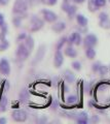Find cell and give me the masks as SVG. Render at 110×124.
<instances>
[{
	"label": "cell",
	"instance_id": "cell-1",
	"mask_svg": "<svg viewBox=\"0 0 110 124\" xmlns=\"http://www.w3.org/2000/svg\"><path fill=\"white\" fill-rule=\"evenodd\" d=\"M28 3L26 0H16L13 6V13L17 16H22L28 10Z\"/></svg>",
	"mask_w": 110,
	"mask_h": 124
},
{
	"label": "cell",
	"instance_id": "cell-2",
	"mask_svg": "<svg viewBox=\"0 0 110 124\" xmlns=\"http://www.w3.org/2000/svg\"><path fill=\"white\" fill-rule=\"evenodd\" d=\"M44 26V21L37 16H32L30 18V31L31 32H37L43 28Z\"/></svg>",
	"mask_w": 110,
	"mask_h": 124
},
{
	"label": "cell",
	"instance_id": "cell-3",
	"mask_svg": "<svg viewBox=\"0 0 110 124\" xmlns=\"http://www.w3.org/2000/svg\"><path fill=\"white\" fill-rule=\"evenodd\" d=\"M30 54H31V52L27 49V46L24 45V42H23V44H20L18 46L17 51H16V57H17V59L19 61L27 60L29 58V56H30Z\"/></svg>",
	"mask_w": 110,
	"mask_h": 124
},
{
	"label": "cell",
	"instance_id": "cell-4",
	"mask_svg": "<svg viewBox=\"0 0 110 124\" xmlns=\"http://www.w3.org/2000/svg\"><path fill=\"white\" fill-rule=\"evenodd\" d=\"M82 44V37H81V34L80 32L78 31H74L72 32L69 36L67 38V45L68 46H80Z\"/></svg>",
	"mask_w": 110,
	"mask_h": 124
},
{
	"label": "cell",
	"instance_id": "cell-5",
	"mask_svg": "<svg viewBox=\"0 0 110 124\" xmlns=\"http://www.w3.org/2000/svg\"><path fill=\"white\" fill-rule=\"evenodd\" d=\"M41 15H42V19L44 22H47V23H55L56 21H58V15H57L55 11L50 10V9H46V8H43L40 10Z\"/></svg>",
	"mask_w": 110,
	"mask_h": 124
},
{
	"label": "cell",
	"instance_id": "cell-6",
	"mask_svg": "<svg viewBox=\"0 0 110 124\" xmlns=\"http://www.w3.org/2000/svg\"><path fill=\"white\" fill-rule=\"evenodd\" d=\"M11 118L16 122H25L28 119V114L25 110L22 108H17V110L13 111L11 113Z\"/></svg>",
	"mask_w": 110,
	"mask_h": 124
},
{
	"label": "cell",
	"instance_id": "cell-7",
	"mask_svg": "<svg viewBox=\"0 0 110 124\" xmlns=\"http://www.w3.org/2000/svg\"><path fill=\"white\" fill-rule=\"evenodd\" d=\"M61 8L64 13H66L69 18L75 17V15L77 13V6L76 4H71L70 2H63L61 5Z\"/></svg>",
	"mask_w": 110,
	"mask_h": 124
},
{
	"label": "cell",
	"instance_id": "cell-8",
	"mask_svg": "<svg viewBox=\"0 0 110 124\" xmlns=\"http://www.w3.org/2000/svg\"><path fill=\"white\" fill-rule=\"evenodd\" d=\"M82 44L84 48H95L98 44V37L94 33H89L82 39Z\"/></svg>",
	"mask_w": 110,
	"mask_h": 124
},
{
	"label": "cell",
	"instance_id": "cell-9",
	"mask_svg": "<svg viewBox=\"0 0 110 124\" xmlns=\"http://www.w3.org/2000/svg\"><path fill=\"white\" fill-rule=\"evenodd\" d=\"M98 18H99V26L101 28H103L105 30L110 29V19H109V16L107 15V13L102 11V13L99 14Z\"/></svg>",
	"mask_w": 110,
	"mask_h": 124
},
{
	"label": "cell",
	"instance_id": "cell-10",
	"mask_svg": "<svg viewBox=\"0 0 110 124\" xmlns=\"http://www.w3.org/2000/svg\"><path fill=\"white\" fill-rule=\"evenodd\" d=\"M64 63V53L62 50H56L54 55V66L56 68H60Z\"/></svg>",
	"mask_w": 110,
	"mask_h": 124
},
{
	"label": "cell",
	"instance_id": "cell-11",
	"mask_svg": "<svg viewBox=\"0 0 110 124\" xmlns=\"http://www.w3.org/2000/svg\"><path fill=\"white\" fill-rule=\"evenodd\" d=\"M0 73L3 76H8L10 73V64L6 58L0 59Z\"/></svg>",
	"mask_w": 110,
	"mask_h": 124
},
{
	"label": "cell",
	"instance_id": "cell-12",
	"mask_svg": "<svg viewBox=\"0 0 110 124\" xmlns=\"http://www.w3.org/2000/svg\"><path fill=\"white\" fill-rule=\"evenodd\" d=\"M66 29V23L63 21H56L55 23H52V30L56 33H61Z\"/></svg>",
	"mask_w": 110,
	"mask_h": 124
},
{
	"label": "cell",
	"instance_id": "cell-13",
	"mask_svg": "<svg viewBox=\"0 0 110 124\" xmlns=\"http://www.w3.org/2000/svg\"><path fill=\"white\" fill-rule=\"evenodd\" d=\"M64 56H67L69 58H75L77 56V51L75 50L74 46H64Z\"/></svg>",
	"mask_w": 110,
	"mask_h": 124
},
{
	"label": "cell",
	"instance_id": "cell-14",
	"mask_svg": "<svg viewBox=\"0 0 110 124\" xmlns=\"http://www.w3.org/2000/svg\"><path fill=\"white\" fill-rule=\"evenodd\" d=\"M75 121L79 124H86L89 122V115L86 112L84 111H81L77 113V116H76V119H75Z\"/></svg>",
	"mask_w": 110,
	"mask_h": 124
},
{
	"label": "cell",
	"instance_id": "cell-15",
	"mask_svg": "<svg viewBox=\"0 0 110 124\" xmlns=\"http://www.w3.org/2000/svg\"><path fill=\"white\" fill-rule=\"evenodd\" d=\"M63 77H64V80H65L68 84H72V83L75 82V75H74L73 71L70 70V69H66V70H64Z\"/></svg>",
	"mask_w": 110,
	"mask_h": 124
},
{
	"label": "cell",
	"instance_id": "cell-16",
	"mask_svg": "<svg viewBox=\"0 0 110 124\" xmlns=\"http://www.w3.org/2000/svg\"><path fill=\"white\" fill-rule=\"evenodd\" d=\"M9 48V42L7 40L6 35L0 32V52L6 51Z\"/></svg>",
	"mask_w": 110,
	"mask_h": 124
},
{
	"label": "cell",
	"instance_id": "cell-17",
	"mask_svg": "<svg viewBox=\"0 0 110 124\" xmlns=\"http://www.w3.org/2000/svg\"><path fill=\"white\" fill-rule=\"evenodd\" d=\"M75 19H76V23L78 24V26H81V27H86L88 26L89 20H88V18L84 17L83 15L76 14L75 15Z\"/></svg>",
	"mask_w": 110,
	"mask_h": 124
},
{
	"label": "cell",
	"instance_id": "cell-18",
	"mask_svg": "<svg viewBox=\"0 0 110 124\" xmlns=\"http://www.w3.org/2000/svg\"><path fill=\"white\" fill-rule=\"evenodd\" d=\"M45 55V46H41L40 48L38 49V51H37L36 55H35V60H34V63H38L42 60V58L44 57Z\"/></svg>",
	"mask_w": 110,
	"mask_h": 124
},
{
	"label": "cell",
	"instance_id": "cell-19",
	"mask_svg": "<svg viewBox=\"0 0 110 124\" xmlns=\"http://www.w3.org/2000/svg\"><path fill=\"white\" fill-rule=\"evenodd\" d=\"M24 45L27 46V49L29 50L30 52H32L33 49H34V46H35V42H34V38H33L31 35H27V37H26L25 40H24Z\"/></svg>",
	"mask_w": 110,
	"mask_h": 124
},
{
	"label": "cell",
	"instance_id": "cell-20",
	"mask_svg": "<svg viewBox=\"0 0 110 124\" xmlns=\"http://www.w3.org/2000/svg\"><path fill=\"white\" fill-rule=\"evenodd\" d=\"M96 50H95V48H85V56L88 59L90 60H93L96 58Z\"/></svg>",
	"mask_w": 110,
	"mask_h": 124
},
{
	"label": "cell",
	"instance_id": "cell-21",
	"mask_svg": "<svg viewBox=\"0 0 110 124\" xmlns=\"http://www.w3.org/2000/svg\"><path fill=\"white\" fill-rule=\"evenodd\" d=\"M19 97H20V100L22 102H27L29 100V97H30V94H29V91L27 89H23V90L20 92V95H19Z\"/></svg>",
	"mask_w": 110,
	"mask_h": 124
},
{
	"label": "cell",
	"instance_id": "cell-22",
	"mask_svg": "<svg viewBox=\"0 0 110 124\" xmlns=\"http://www.w3.org/2000/svg\"><path fill=\"white\" fill-rule=\"evenodd\" d=\"M78 101V97L76 95H68L66 97V104H68V106H75V104L77 103Z\"/></svg>",
	"mask_w": 110,
	"mask_h": 124
},
{
	"label": "cell",
	"instance_id": "cell-23",
	"mask_svg": "<svg viewBox=\"0 0 110 124\" xmlns=\"http://www.w3.org/2000/svg\"><path fill=\"white\" fill-rule=\"evenodd\" d=\"M67 36H62L60 38V39L58 40V42H57L56 45V50H63V48L67 45Z\"/></svg>",
	"mask_w": 110,
	"mask_h": 124
},
{
	"label": "cell",
	"instance_id": "cell-24",
	"mask_svg": "<svg viewBox=\"0 0 110 124\" xmlns=\"http://www.w3.org/2000/svg\"><path fill=\"white\" fill-rule=\"evenodd\" d=\"M7 107V97L5 95H2L0 97V112H5Z\"/></svg>",
	"mask_w": 110,
	"mask_h": 124
},
{
	"label": "cell",
	"instance_id": "cell-25",
	"mask_svg": "<svg viewBox=\"0 0 110 124\" xmlns=\"http://www.w3.org/2000/svg\"><path fill=\"white\" fill-rule=\"evenodd\" d=\"M88 8L91 13H95V11H97L98 7L96 5V3H95V0H88Z\"/></svg>",
	"mask_w": 110,
	"mask_h": 124
},
{
	"label": "cell",
	"instance_id": "cell-26",
	"mask_svg": "<svg viewBox=\"0 0 110 124\" xmlns=\"http://www.w3.org/2000/svg\"><path fill=\"white\" fill-rule=\"evenodd\" d=\"M108 70H109V68H108L107 65L102 64L101 66H100L99 70H98V72H97V73H99V75H100L101 77H104V76H106V75L108 73Z\"/></svg>",
	"mask_w": 110,
	"mask_h": 124
},
{
	"label": "cell",
	"instance_id": "cell-27",
	"mask_svg": "<svg viewBox=\"0 0 110 124\" xmlns=\"http://www.w3.org/2000/svg\"><path fill=\"white\" fill-rule=\"evenodd\" d=\"M13 24L14 25L16 28H19L22 24V16H17L13 19Z\"/></svg>",
	"mask_w": 110,
	"mask_h": 124
},
{
	"label": "cell",
	"instance_id": "cell-28",
	"mask_svg": "<svg viewBox=\"0 0 110 124\" xmlns=\"http://www.w3.org/2000/svg\"><path fill=\"white\" fill-rule=\"evenodd\" d=\"M71 66H72V68L74 69L75 71H80L81 70V63L79 61H73L71 63Z\"/></svg>",
	"mask_w": 110,
	"mask_h": 124
},
{
	"label": "cell",
	"instance_id": "cell-29",
	"mask_svg": "<svg viewBox=\"0 0 110 124\" xmlns=\"http://www.w3.org/2000/svg\"><path fill=\"white\" fill-rule=\"evenodd\" d=\"M40 2L43 3L45 5H47V6H54L57 4L58 0H40Z\"/></svg>",
	"mask_w": 110,
	"mask_h": 124
},
{
	"label": "cell",
	"instance_id": "cell-30",
	"mask_svg": "<svg viewBox=\"0 0 110 124\" xmlns=\"http://www.w3.org/2000/svg\"><path fill=\"white\" fill-rule=\"evenodd\" d=\"M106 2H107V0H95V3H96V5H97L98 8L104 7L106 5Z\"/></svg>",
	"mask_w": 110,
	"mask_h": 124
},
{
	"label": "cell",
	"instance_id": "cell-31",
	"mask_svg": "<svg viewBox=\"0 0 110 124\" xmlns=\"http://www.w3.org/2000/svg\"><path fill=\"white\" fill-rule=\"evenodd\" d=\"M102 65V63L101 62H99V61H97V62H95V63L92 65V70L94 71V72H98V70H99V68H100V66Z\"/></svg>",
	"mask_w": 110,
	"mask_h": 124
},
{
	"label": "cell",
	"instance_id": "cell-32",
	"mask_svg": "<svg viewBox=\"0 0 110 124\" xmlns=\"http://www.w3.org/2000/svg\"><path fill=\"white\" fill-rule=\"evenodd\" d=\"M26 37H27V33L22 32V33H20V34H19V35H18V37H17V40H18V41H24Z\"/></svg>",
	"mask_w": 110,
	"mask_h": 124
},
{
	"label": "cell",
	"instance_id": "cell-33",
	"mask_svg": "<svg viewBox=\"0 0 110 124\" xmlns=\"http://www.w3.org/2000/svg\"><path fill=\"white\" fill-rule=\"evenodd\" d=\"M0 29H1V31H0V32L6 35V34H7V31H8V26H7L6 23H4V24H3L1 27H0Z\"/></svg>",
	"mask_w": 110,
	"mask_h": 124
},
{
	"label": "cell",
	"instance_id": "cell-34",
	"mask_svg": "<svg viewBox=\"0 0 110 124\" xmlns=\"http://www.w3.org/2000/svg\"><path fill=\"white\" fill-rule=\"evenodd\" d=\"M93 122V123H95V122H99V117H98L97 115H94V116H92L91 117V119L89 118V122Z\"/></svg>",
	"mask_w": 110,
	"mask_h": 124
},
{
	"label": "cell",
	"instance_id": "cell-35",
	"mask_svg": "<svg viewBox=\"0 0 110 124\" xmlns=\"http://www.w3.org/2000/svg\"><path fill=\"white\" fill-rule=\"evenodd\" d=\"M5 23V19H4V15L0 13V27H1L3 24Z\"/></svg>",
	"mask_w": 110,
	"mask_h": 124
},
{
	"label": "cell",
	"instance_id": "cell-36",
	"mask_svg": "<svg viewBox=\"0 0 110 124\" xmlns=\"http://www.w3.org/2000/svg\"><path fill=\"white\" fill-rule=\"evenodd\" d=\"M9 2V0H0V6H4L7 5Z\"/></svg>",
	"mask_w": 110,
	"mask_h": 124
},
{
	"label": "cell",
	"instance_id": "cell-37",
	"mask_svg": "<svg viewBox=\"0 0 110 124\" xmlns=\"http://www.w3.org/2000/svg\"><path fill=\"white\" fill-rule=\"evenodd\" d=\"M58 107H59V104H58V102H57V100H54V102H52V108H54V110H56Z\"/></svg>",
	"mask_w": 110,
	"mask_h": 124
},
{
	"label": "cell",
	"instance_id": "cell-38",
	"mask_svg": "<svg viewBox=\"0 0 110 124\" xmlns=\"http://www.w3.org/2000/svg\"><path fill=\"white\" fill-rule=\"evenodd\" d=\"M84 1H86V0H73V2L75 4H82Z\"/></svg>",
	"mask_w": 110,
	"mask_h": 124
},
{
	"label": "cell",
	"instance_id": "cell-39",
	"mask_svg": "<svg viewBox=\"0 0 110 124\" xmlns=\"http://www.w3.org/2000/svg\"><path fill=\"white\" fill-rule=\"evenodd\" d=\"M7 122V119L4 118V117H1L0 118V124H5Z\"/></svg>",
	"mask_w": 110,
	"mask_h": 124
},
{
	"label": "cell",
	"instance_id": "cell-40",
	"mask_svg": "<svg viewBox=\"0 0 110 124\" xmlns=\"http://www.w3.org/2000/svg\"><path fill=\"white\" fill-rule=\"evenodd\" d=\"M73 1V0H63V2H71Z\"/></svg>",
	"mask_w": 110,
	"mask_h": 124
},
{
	"label": "cell",
	"instance_id": "cell-41",
	"mask_svg": "<svg viewBox=\"0 0 110 124\" xmlns=\"http://www.w3.org/2000/svg\"><path fill=\"white\" fill-rule=\"evenodd\" d=\"M109 2H110V0H109Z\"/></svg>",
	"mask_w": 110,
	"mask_h": 124
}]
</instances>
